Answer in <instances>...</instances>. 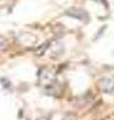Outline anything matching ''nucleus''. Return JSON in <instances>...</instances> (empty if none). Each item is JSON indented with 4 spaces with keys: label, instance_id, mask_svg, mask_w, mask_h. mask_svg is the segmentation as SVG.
I'll list each match as a JSON object with an SVG mask.
<instances>
[{
    "label": "nucleus",
    "instance_id": "obj_3",
    "mask_svg": "<svg viewBox=\"0 0 114 120\" xmlns=\"http://www.w3.org/2000/svg\"><path fill=\"white\" fill-rule=\"evenodd\" d=\"M99 88L104 93H110L114 90V77H104L99 82Z\"/></svg>",
    "mask_w": 114,
    "mask_h": 120
},
{
    "label": "nucleus",
    "instance_id": "obj_1",
    "mask_svg": "<svg viewBox=\"0 0 114 120\" xmlns=\"http://www.w3.org/2000/svg\"><path fill=\"white\" fill-rule=\"evenodd\" d=\"M39 82L41 86H43L45 91L47 92H52L54 91L57 85V80L55 77V74L52 71L48 69H44L41 71L40 77H39Z\"/></svg>",
    "mask_w": 114,
    "mask_h": 120
},
{
    "label": "nucleus",
    "instance_id": "obj_2",
    "mask_svg": "<svg viewBox=\"0 0 114 120\" xmlns=\"http://www.w3.org/2000/svg\"><path fill=\"white\" fill-rule=\"evenodd\" d=\"M65 14L70 17L76 18V19H78V20H81V21H86V20H88V18H89L86 11L82 10L80 8H69L66 10Z\"/></svg>",
    "mask_w": 114,
    "mask_h": 120
},
{
    "label": "nucleus",
    "instance_id": "obj_4",
    "mask_svg": "<svg viewBox=\"0 0 114 120\" xmlns=\"http://www.w3.org/2000/svg\"><path fill=\"white\" fill-rule=\"evenodd\" d=\"M7 45H8V43H7L6 39H4L3 37H0V51L4 50L7 47Z\"/></svg>",
    "mask_w": 114,
    "mask_h": 120
}]
</instances>
